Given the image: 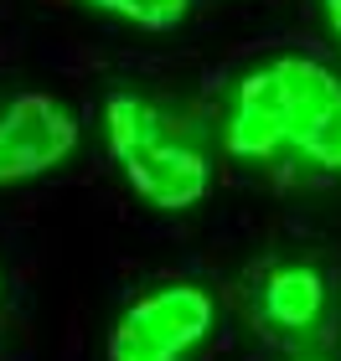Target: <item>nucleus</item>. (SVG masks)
I'll list each match as a JSON object with an SVG mask.
<instances>
[{
  "instance_id": "obj_1",
  "label": "nucleus",
  "mask_w": 341,
  "mask_h": 361,
  "mask_svg": "<svg viewBox=\"0 0 341 361\" xmlns=\"http://www.w3.org/2000/svg\"><path fill=\"white\" fill-rule=\"evenodd\" d=\"M217 145L269 176H341V73L311 52L249 62L222 98Z\"/></svg>"
},
{
  "instance_id": "obj_2",
  "label": "nucleus",
  "mask_w": 341,
  "mask_h": 361,
  "mask_svg": "<svg viewBox=\"0 0 341 361\" xmlns=\"http://www.w3.org/2000/svg\"><path fill=\"white\" fill-rule=\"evenodd\" d=\"M99 129L114 171L145 207L186 212L217 180V150L207 124L166 93L150 88H109L99 104Z\"/></svg>"
},
{
  "instance_id": "obj_3",
  "label": "nucleus",
  "mask_w": 341,
  "mask_h": 361,
  "mask_svg": "<svg viewBox=\"0 0 341 361\" xmlns=\"http://www.w3.org/2000/svg\"><path fill=\"white\" fill-rule=\"evenodd\" d=\"M222 305L202 279H155L109 320L104 361H191L217 336Z\"/></svg>"
},
{
  "instance_id": "obj_4",
  "label": "nucleus",
  "mask_w": 341,
  "mask_h": 361,
  "mask_svg": "<svg viewBox=\"0 0 341 361\" xmlns=\"http://www.w3.org/2000/svg\"><path fill=\"white\" fill-rule=\"evenodd\" d=\"M83 145V114L47 88H21L0 104V191L62 171Z\"/></svg>"
},
{
  "instance_id": "obj_5",
  "label": "nucleus",
  "mask_w": 341,
  "mask_h": 361,
  "mask_svg": "<svg viewBox=\"0 0 341 361\" xmlns=\"http://www.w3.org/2000/svg\"><path fill=\"white\" fill-rule=\"evenodd\" d=\"M249 320L253 331L289 351H311L321 336H326V320H331V279L326 269L316 264H269L253 274L249 284Z\"/></svg>"
},
{
  "instance_id": "obj_6",
  "label": "nucleus",
  "mask_w": 341,
  "mask_h": 361,
  "mask_svg": "<svg viewBox=\"0 0 341 361\" xmlns=\"http://www.w3.org/2000/svg\"><path fill=\"white\" fill-rule=\"evenodd\" d=\"M83 6L109 16V21H119V26L150 31V37L186 26V16H191V0H83Z\"/></svg>"
},
{
  "instance_id": "obj_7",
  "label": "nucleus",
  "mask_w": 341,
  "mask_h": 361,
  "mask_svg": "<svg viewBox=\"0 0 341 361\" xmlns=\"http://www.w3.org/2000/svg\"><path fill=\"white\" fill-rule=\"evenodd\" d=\"M321 16H326V26H331V37L341 42V0H321Z\"/></svg>"
},
{
  "instance_id": "obj_8",
  "label": "nucleus",
  "mask_w": 341,
  "mask_h": 361,
  "mask_svg": "<svg viewBox=\"0 0 341 361\" xmlns=\"http://www.w3.org/2000/svg\"><path fill=\"white\" fill-rule=\"evenodd\" d=\"M285 361H341V356H336V351H316V346H311V351H289Z\"/></svg>"
},
{
  "instance_id": "obj_9",
  "label": "nucleus",
  "mask_w": 341,
  "mask_h": 361,
  "mask_svg": "<svg viewBox=\"0 0 341 361\" xmlns=\"http://www.w3.org/2000/svg\"><path fill=\"white\" fill-rule=\"evenodd\" d=\"M0 289H6V274H0Z\"/></svg>"
}]
</instances>
